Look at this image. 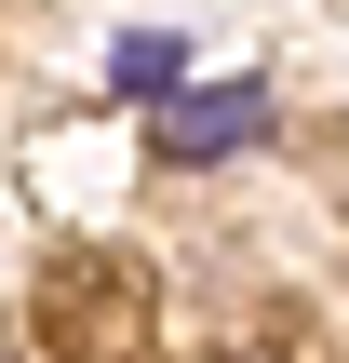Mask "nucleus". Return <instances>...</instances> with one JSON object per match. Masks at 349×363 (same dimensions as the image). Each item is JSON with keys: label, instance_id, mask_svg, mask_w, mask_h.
I'll return each mask as SVG.
<instances>
[{"label": "nucleus", "instance_id": "f257e3e1", "mask_svg": "<svg viewBox=\"0 0 349 363\" xmlns=\"http://www.w3.org/2000/svg\"><path fill=\"white\" fill-rule=\"evenodd\" d=\"M256 135H269V81H188V94L148 108V148H161V162H229V148H256Z\"/></svg>", "mask_w": 349, "mask_h": 363}, {"label": "nucleus", "instance_id": "f03ea898", "mask_svg": "<svg viewBox=\"0 0 349 363\" xmlns=\"http://www.w3.org/2000/svg\"><path fill=\"white\" fill-rule=\"evenodd\" d=\"M108 81H121V94H161V81H175V40H161V27H135V40L108 54Z\"/></svg>", "mask_w": 349, "mask_h": 363}]
</instances>
